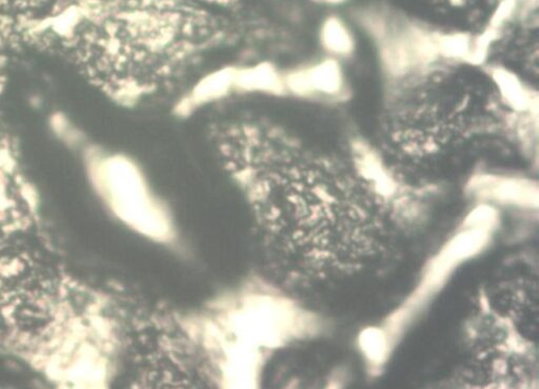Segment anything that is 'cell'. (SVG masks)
Returning <instances> with one entry per match:
<instances>
[{
    "instance_id": "3957f363",
    "label": "cell",
    "mask_w": 539,
    "mask_h": 389,
    "mask_svg": "<svg viewBox=\"0 0 539 389\" xmlns=\"http://www.w3.org/2000/svg\"><path fill=\"white\" fill-rule=\"evenodd\" d=\"M180 324L227 388H257L273 351L328 328L319 315L257 278L215 298Z\"/></svg>"
},
{
    "instance_id": "6da1fadb",
    "label": "cell",
    "mask_w": 539,
    "mask_h": 389,
    "mask_svg": "<svg viewBox=\"0 0 539 389\" xmlns=\"http://www.w3.org/2000/svg\"><path fill=\"white\" fill-rule=\"evenodd\" d=\"M350 143L337 153L284 136L238 178L258 216L313 278L356 275L390 245L394 226L360 173Z\"/></svg>"
},
{
    "instance_id": "8992f818",
    "label": "cell",
    "mask_w": 539,
    "mask_h": 389,
    "mask_svg": "<svg viewBox=\"0 0 539 389\" xmlns=\"http://www.w3.org/2000/svg\"><path fill=\"white\" fill-rule=\"evenodd\" d=\"M473 196L479 200L513 205L520 207H538V186L531 180L485 174L473 178L469 186Z\"/></svg>"
},
{
    "instance_id": "ba28073f",
    "label": "cell",
    "mask_w": 539,
    "mask_h": 389,
    "mask_svg": "<svg viewBox=\"0 0 539 389\" xmlns=\"http://www.w3.org/2000/svg\"><path fill=\"white\" fill-rule=\"evenodd\" d=\"M286 91L298 96L315 94L335 95L344 88V75L339 64L333 59L316 64L306 69L288 73L284 76Z\"/></svg>"
},
{
    "instance_id": "277c9868",
    "label": "cell",
    "mask_w": 539,
    "mask_h": 389,
    "mask_svg": "<svg viewBox=\"0 0 539 389\" xmlns=\"http://www.w3.org/2000/svg\"><path fill=\"white\" fill-rule=\"evenodd\" d=\"M497 223L498 216L493 206L483 203L475 208L466 218L461 229L430 261L421 284L415 288L412 295L381 326L373 327L389 355L406 327L423 310L431 298L438 293L453 271L489 245Z\"/></svg>"
},
{
    "instance_id": "30bf717a",
    "label": "cell",
    "mask_w": 539,
    "mask_h": 389,
    "mask_svg": "<svg viewBox=\"0 0 539 389\" xmlns=\"http://www.w3.org/2000/svg\"><path fill=\"white\" fill-rule=\"evenodd\" d=\"M235 90L262 91L272 94L286 93L284 75L268 64L249 68H237Z\"/></svg>"
},
{
    "instance_id": "7a4b0ae2",
    "label": "cell",
    "mask_w": 539,
    "mask_h": 389,
    "mask_svg": "<svg viewBox=\"0 0 539 389\" xmlns=\"http://www.w3.org/2000/svg\"><path fill=\"white\" fill-rule=\"evenodd\" d=\"M393 77L382 111L384 152L426 160L523 132L525 112L510 103L493 69L472 59L439 54Z\"/></svg>"
},
{
    "instance_id": "9c48e42d",
    "label": "cell",
    "mask_w": 539,
    "mask_h": 389,
    "mask_svg": "<svg viewBox=\"0 0 539 389\" xmlns=\"http://www.w3.org/2000/svg\"><path fill=\"white\" fill-rule=\"evenodd\" d=\"M236 71L237 68L227 67L210 73L205 79L198 81L197 85L190 93L189 98H185L180 107L181 111L189 112L197 106L222 98L232 90H235Z\"/></svg>"
},
{
    "instance_id": "5b68a950",
    "label": "cell",
    "mask_w": 539,
    "mask_h": 389,
    "mask_svg": "<svg viewBox=\"0 0 539 389\" xmlns=\"http://www.w3.org/2000/svg\"><path fill=\"white\" fill-rule=\"evenodd\" d=\"M97 186L115 216L139 236L161 245H173L178 229L171 212L150 189L138 166L123 156L103 161Z\"/></svg>"
},
{
    "instance_id": "52a82bcc",
    "label": "cell",
    "mask_w": 539,
    "mask_h": 389,
    "mask_svg": "<svg viewBox=\"0 0 539 389\" xmlns=\"http://www.w3.org/2000/svg\"><path fill=\"white\" fill-rule=\"evenodd\" d=\"M428 12L461 28L479 29L490 23L505 0H416Z\"/></svg>"
},
{
    "instance_id": "8fae6325",
    "label": "cell",
    "mask_w": 539,
    "mask_h": 389,
    "mask_svg": "<svg viewBox=\"0 0 539 389\" xmlns=\"http://www.w3.org/2000/svg\"><path fill=\"white\" fill-rule=\"evenodd\" d=\"M322 41L324 49L335 55L349 54L353 50L349 35L337 26H327L322 32Z\"/></svg>"
}]
</instances>
